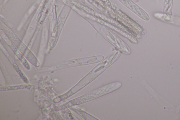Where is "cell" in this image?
I'll return each instance as SVG.
<instances>
[{
    "label": "cell",
    "mask_w": 180,
    "mask_h": 120,
    "mask_svg": "<svg viewBox=\"0 0 180 120\" xmlns=\"http://www.w3.org/2000/svg\"><path fill=\"white\" fill-rule=\"evenodd\" d=\"M103 57L102 56H98L86 57V58L74 59L67 62L66 63L67 67L75 66L88 65L96 63L103 60Z\"/></svg>",
    "instance_id": "4"
},
{
    "label": "cell",
    "mask_w": 180,
    "mask_h": 120,
    "mask_svg": "<svg viewBox=\"0 0 180 120\" xmlns=\"http://www.w3.org/2000/svg\"><path fill=\"white\" fill-rule=\"evenodd\" d=\"M104 37L112 43L117 47L124 53L129 54L131 53V49L129 46L122 41L120 38L116 36L115 34H112V32L108 31L107 33L101 34Z\"/></svg>",
    "instance_id": "3"
},
{
    "label": "cell",
    "mask_w": 180,
    "mask_h": 120,
    "mask_svg": "<svg viewBox=\"0 0 180 120\" xmlns=\"http://www.w3.org/2000/svg\"><path fill=\"white\" fill-rule=\"evenodd\" d=\"M32 86V85H17V86H6L1 87V91H11V90H18L22 89H30Z\"/></svg>",
    "instance_id": "6"
},
{
    "label": "cell",
    "mask_w": 180,
    "mask_h": 120,
    "mask_svg": "<svg viewBox=\"0 0 180 120\" xmlns=\"http://www.w3.org/2000/svg\"><path fill=\"white\" fill-rule=\"evenodd\" d=\"M4 52L5 54H6V55L8 59H9V60H10V61L11 62V63L13 64L15 71H16L17 73H18V74H19V75L20 76V78H21L22 80L25 82V83H29L28 80L27 79L26 76L25 74L23 73L20 70V68L19 67L18 65H17V64L14 61L13 59L7 53L6 51H5Z\"/></svg>",
    "instance_id": "5"
},
{
    "label": "cell",
    "mask_w": 180,
    "mask_h": 120,
    "mask_svg": "<svg viewBox=\"0 0 180 120\" xmlns=\"http://www.w3.org/2000/svg\"><path fill=\"white\" fill-rule=\"evenodd\" d=\"M122 85V83L120 82L110 83L91 92L86 94L79 98L71 100L66 104L65 105L67 107H70L85 103L102 95L115 91L120 88Z\"/></svg>",
    "instance_id": "2"
},
{
    "label": "cell",
    "mask_w": 180,
    "mask_h": 120,
    "mask_svg": "<svg viewBox=\"0 0 180 120\" xmlns=\"http://www.w3.org/2000/svg\"><path fill=\"white\" fill-rule=\"evenodd\" d=\"M120 52L119 51H116L112 52L73 87L70 90L74 94L94 80L105 69L115 62L120 56Z\"/></svg>",
    "instance_id": "1"
}]
</instances>
